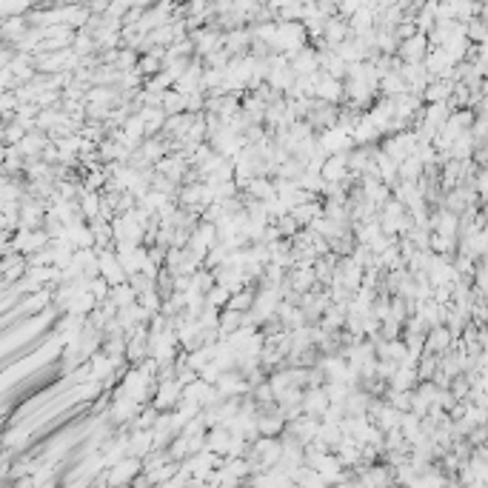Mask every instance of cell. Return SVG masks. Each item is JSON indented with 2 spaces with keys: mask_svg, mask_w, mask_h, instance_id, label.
<instances>
[{
  "mask_svg": "<svg viewBox=\"0 0 488 488\" xmlns=\"http://www.w3.org/2000/svg\"><path fill=\"white\" fill-rule=\"evenodd\" d=\"M183 400V385H177V380H160L154 385V394H152V409H157L160 414L166 411H174L177 403Z\"/></svg>",
  "mask_w": 488,
  "mask_h": 488,
  "instance_id": "cell-1",
  "label": "cell"
},
{
  "mask_svg": "<svg viewBox=\"0 0 488 488\" xmlns=\"http://www.w3.org/2000/svg\"><path fill=\"white\" fill-rule=\"evenodd\" d=\"M315 143H317V149L326 154V157H331V154H345V152H351L354 149V143H351V135H345L343 128H326V131H317L315 135Z\"/></svg>",
  "mask_w": 488,
  "mask_h": 488,
  "instance_id": "cell-2",
  "label": "cell"
},
{
  "mask_svg": "<svg viewBox=\"0 0 488 488\" xmlns=\"http://www.w3.org/2000/svg\"><path fill=\"white\" fill-rule=\"evenodd\" d=\"M98 254V272H100V277L109 283V289L112 286H123L128 277H126V272L120 269V263H117V257H114V251L112 249H103V251H95Z\"/></svg>",
  "mask_w": 488,
  "mask_h": 488,
  "instance_id": "cell-3",
  "label": "cell"
},
{
  "mask_svg": "<svg viewBox=\"0 0 488 488\" xmlns=\"http://www.w3.org/2000/svg\"><path fill=\"white\" fill-rule=\"evenodd\" d=\"M315 100L329 103V106H343V80H334L320 72L317 83H315Z\"/></svg>",
  "mask_w": 488,
  "mask_h": 488,
  "instance_id": "cell-4",
  "label": "cell"
},
{
  "mask_svg": "<svg viewBox=\"0 0 488 488\" xmlns=\"http://www.w3.org/2000/svg\"><path fill=\"white\" fill-rule=\"evenodd\" d=\"M143 474V466H140V460H135V457H123L120 463H114L112 466V471H109V485H131L138 477Z\"/></svg>",
  "mask_w": 488,
  "mask_h": 488,
  "instance_id": "cell-5",
  "label": "cell"
},
{
  "mask_svg": "<svg viewBox=\"0 0 488 488\" xmlns=\"http://www.w3.org/2000/svg\"><path fill=\"white\" fill-rule=\"evenodd\" d=\"M426 55H428V40L420 32L397 46V60H400V63H423Z\"/></svg>",
  "mask_w": 488,
  "mask_h": 488,
  "instance_id": "cell-6",
  "label": "cell"
},
{
  "mask_svg": "<svg viewBox=\"0 0 488 488\" xmlns=\"http://www.w3.org/2000/svg\"><path fill=\"white\" fill-rule=\"evenodd\" d=\"M289 69H291L294 77H315V74L320 72V66H317V52H315L312 46L300 49V52L289 60Z\"/></svg>",
  "mask_w": 488,
  "mask_h": 488,
  "instance_id": "cell-7",
  "label": "cell"
},
{
  "mask_svg": "<svg viewBox=\"0 0 488 488\" xmlns=\"http://www.w3.org/2000/svg\"><path fill=\"white\" fill-rule=\"evenodd\" d=\"M300 409H303V414H305V417H315V420H320V417H323V411L329 409V400H326V391H323V385H320V388H305V391H303V403H300Z\"/></svg>",
  "mask_w": 488,
  "mask_h": 488,
  "instance_id": "cell-8",
  "label": "cell"
},
{
  "mask_svg": "<svg viewBox=\"0 0 488 488\" xmlns=\"http://www.w3.org/2000/svg\"><path fill=\"white\" fill-rule=\"evenodd\" d=\"M454 345V337L449 334L446 326H437V329H428L426 331V354H434V357H440V354L451 351Z\"/></svg>",
  "mask_w": 488,
  "mask_h": 488,
  "instance_id": "cell-9",
  "label": "cell"
},
{
  "mask_svg": "<svg viewBox=\"0 0 488 488\" xmlns=\"http://www.w3.org/2000/svg\"><path fill=\"white\" fill-rule=\"evenodd\" d=\"M383 140V135L374 128V123L366 117V112L360 114V120H357V126H354V131H351V143L354 146H377Z\"/></svg>",
  "mask_w": 488,
  "mask_h": 488,
  "instance_id": "cell-10",
  "label": "cell"
},
{
  "mask_svg": "<svg viewBox=\"0 0 488 488\" xmlns=\"http://www.w3.org/2000/svg\"><path fill=\"white\" fill-rule=\"evenodd\" d=\"M451 92H454L451 80H428V86L423 88L420 100H423V106H428V103H449Z\"/></svg>",
  "mask_w": 488,
  "mask_h": 488,
  "instance_id": "cell-11",
  "label": "cell"
},
{
  "mask_svg": "<svg viewBox=\"0 0 488 488\" xmlns=\"http://www.w3.org/2000/svg\"><path fill=\"white\" fill-rule=\"evenodd\" d=\"M289 214L294 217V223H297L300 229H308V223H312V220L323 217V200H320V197H315V200H308V203H303V206L291 209Z\"/></svg>",
  "mask_w": 488,
  "mask_h": 488,
  "instance_id": "cell-12",
  "label": "cell"
},
{
  "mask_svg": "<svg viewBox=\"0 0 488 488\" xmlns=\"http://www.w3.org/2000/svg\"><path fill=\"white\" fill-rule=\"evenodd\" d=\"M286 283H289V289H291L294 294L315 291V286H317L312 269H291V272H286Z\"/></svg>",
  "mask_w": 488,
  "mask_h": 488,
  "instance_id": "cell-13",
  "label": "cell"
},
{
  "mask_svg": "<svg viewBox=\"0 0 488 488\" xmlns=\"http://www.w3.org/2000/svg\"><path fill=\"white\" fill-rule=\"evenodd\" d=\"M345 174H348L345 154H331V157H326V163H323V169H320L323 183H343Z\"/></svg>",
  "mask_w": 488,
  "mask_h": 488,
  "instance_id": "cell-14",
  "label": "cell"
},
{
  "mask_svg": "<svg viewBox=\"0 0 488 488\" xmlns=\"http://www.w3.org/2000/svg\"><path fill=\"white\" fill-rule=\"evenodd\" d=\"M351 37V32H348V23L343 20V18H329L326 23H323V40L329 43V46L334 49L337 43H343V40H348Z\"/></svg>",
  "mask_w": 488,
  "mask_h": 488,
  "instance_id": "cell-15",
  "label": "cell"
},
{
  "mask_svg": "<svg viewBox=\"0 0 488 488\" xmlns=\"http://www.w3.org/2000/svg\"><path fill=\"white\" fill-rule=\"evenodd\" d=\"M149 451H154L152 431H131V434H128V457L143 460Z\"/></svg>",
  "mask_w": 488,
  "mask_h": 488,
  "instance_id": "cell-16",
  "label": "cell"
},
{
  "mask_svg": "<svg viewBox=\"0 0 488 488\" xmlns=\"http://www.w3.org/2000/svg\"><path fill=\"white\" fill-rule=\"evenodd\" d=\"M417 383H420V380H417V369H403V366H397L385 385H388L391 391H414Z\"/></svg>",
  "mask_w": 488,
  "mask_h": 488,
  "instance_id": "cell-17",
  "label": "cell"
},
{
  "mask_svg": "<svg viewBox=\"0 0 488 488\" xmlns=\"http://www.w3.org/2000/svg\"><path fill=\"white\" fill-rule=\"evenodd\" d=\"M374 46H377L380 55L394 58L397 55V46H400V40H397V34L391 29H374Z\"/></svg>",
  "mask_w": 488,
  "mask_h": 488,
  "instance_id": "cell-18",
  "label": "cell"
},
{
  "mask_svg": "<svg viewBox=\"0 0 488 488\" xmlns=\"http://www.w3.org/2000/svg\"><path fill=\"white\" fill-rule=\"evenodd\" d=\"M240 326H243V315H240V312H232V308H223V312H220V317H217V331H220V337L235 334Z\"/></svg>",
  "mask_w": 488,
  "mask_h": 488,
  "instance_id": "cell-19",
  "label": "cell"
},
{
  "mask_svg": "<svg viewBox=\"0 0 488 488\" xmlns=\"http://www.w3.org/2000/svg\"><path fill=\"white\" fill-rule=\"evenodd\" d=\"M211 360H214V345H200V348H194V351L186 354V366H189L194 374H197L200 369H206Z\"/></svg>",
  "mask_w": 488,
  "mask_h": 488,
  "instance_id": "cell-20",
  "label": "cell"
},
{
  "mask_svg": "<svg viewBox=\"0 0 488 488\" xmlns=\"http://www.w3.org/2000/svg\"><path fill=\"white\" fill-rule=\"evenodd\" d=\"M109 303L120 312V308H126V305H131V303H138V294L131 291L128 283H123V286H112V289H109Z\"/></svg>",
  "mask_w": 488,
  "mask_h": 488,
  "instance_id": "cell-21",
  "label": "cell"
},
{
  "mask_svg": "<svg viewBox=\"0 0 488 488\" xmlns=\"http://www.w3.org/2000/svg\"><path fill=\"white\" fill-rule=\"evenodd\" d=\"M463 32H466V40L468 43H488V23L482 20V18H474V20H468V23H463Z\"/></svg>",
  "mask_w": 488,
  "mask_h": 488,
  "instance_id": "cell-22",
  "label": "cell"
},
{
  "mask_svg": "<svg viewBox=\"0 0 488 488\" xmlns=\"http://www.w3.org/2000/svg\"><path fill=\"white\" fill-rule=\"evenodd\" d=\"M160 109L166 117H174V114H186V98H180L177 92H163V100H160Z\"/></svg>",
  "mask_w": 488,
  "mask_h": 488,
  "instance_id": "cell-23",
  "label": "cell"
},
{
  "mask_svg": "<svg viewBox=\"0 0 488 488\" xmlns=\"http://www.w3.org/2000/svg\"><path fill=\"white\" fill-rule=\"evenodd\" d=\"M226 257H229L226 246L214 243V246H211V249L206 251V257H203V269H206V272H214V269H220V265L226 263Z\"/></svg>",
  "mask_w": 488,
  "mask_h": 488,
  "instance_id": "cell-24",
  "label": "cell"
},
{
  "mask_svg": "<svg viewBox=\"0 0 488 488\" xmlns=\"http://www.w3.org/2000/svg\"><path fill=\"white\" fill-rule=\"evenodd\" d=\"M251 303H254V289H243V291H237V294H232V297H229V305H226V308H232V312L246 315L249 308H251Z\"/></svg>",
  "mask_w": 488,
  "mask_h": 488,
  "instance_id": "cell-25",
  "label": "cell"
},
{
  "mask_svg": "<svg viewBox=\"0 0 488 488\" xmlns=\"http://www.w3.org/2000/svg\"><path fill=\"white\" fill-rule=\"evenodd\" d=\"M229 291L226 289H220V286H211L209 291H206V305L209 308H214V312H223V308L229 305Z\"/></svg>",
  "mask_w": 488,
  "mask_h": 488,
  "instance_id": "cell-26",
  "label": "cell"
},
{
  "mask_svg": "<svg viewBox=\"0 0 488 488\" xmlns=\"http://www.w3.org/2000/svg\"><path fill=\"white\" fill-rule=\"evenodd\" d=\"M138 305H143L146 312L154 317V315H160V305H163V297L157 294V289H149V291H143V294H138Z\"/></svg>",
  "mask_w": 488,
  "mask_h": 488,
  "instance_id": "cell-27",
  "label": "cell"
},
{
  "mask_svg": "<svg viewBox=\"0 0 488 488\" xmlns=\"http://www.w3.org/2000/svg\"><path fill=\"white\" fill-rule=\"evenodd\" d=\"M275 226H277V232H280V240H291V237L300 232V226L294 223L291 214H283L280 220H275Z\"/></svg>",
  "mask_w": 488,
  "mask_h": 488,
  "instance_id": "cell-28",
  "label": "cell"
},
{
  "mask_svg": "<svg viewBox=\"0 0 488 488\" xmlns=\"http://www.w3.org/2000/svg\"><path fill=\"white\" fill-rule=\"evenodd\" d=\"M92 49H95L92 34H88V32H80V37H74V52H77V58H80V55H88Z\"/></svg>",
  "mask_w": 488,
  "mask_h": 488,
  "instance_id": "cell-29",
  "label": "cell"
},
{
  "mask_svg": "<svg viewBox=\"0 0 488 488\" xmlns=\"http://www.w3.org/2000/svg\"><path fill=\"white\" fill-rule=\"evenodd\" d=\"M363 6V0H348V4H340L337 6V18H343V20H348L354 12H357Z\"/></svg>",
  "mask_w": 488,
  "mask_h": 488,
  "instance_id": "cell-30",
  "label": "cell"
}]
</instances>
